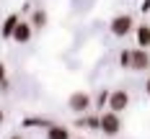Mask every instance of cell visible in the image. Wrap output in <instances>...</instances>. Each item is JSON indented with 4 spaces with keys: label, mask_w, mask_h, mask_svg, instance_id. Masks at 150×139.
<instances>
[{
    "label": "cell",
    "mask_w": 150,
    "mask_h": 139,
    "mask_svg": "<svg viewBox=\"0 0 150 139\" xmlns=\"http://www.w3.org/2000/svg\"><path fill=\"white\" fill-rule=\"evenodd\" d=\"M3 121H5V111L0 108V126H3Z\"/></svg>",
    "instance_id": "ac0fdd59"
},
{
    "label": "cell",
    "mask_w": 150,
    "mask_h": 139,
    "mask_svg": "<svg viewBox=\"0 0 150 139\" xmlns=\"http://www.w3.org/2000/svg\"><path fill=\"white\" fill-rule=\"evenodd\" d=\"M150 70V52L148 49H132V72Z\"/></svg>",
    "instance_id": "5b68a950"
},
{
    "label": "cell",
    "mask_w": 150,
    "mask_h": 139,
    "mask_svg": "<svg viewBox=\"0 0 150 139\" xmlns=\"http://www.w3.org/2000/svg\"><path fill=\"white\" fill-rule=\"evenodd\" d=\"M135 36H137V46L140 49H150V26L148 23L135 26Z\"/></svg>",
    "instance_id": "ba28073f"
},
{
    "label": "cell",
    "mask_w": 150,
    "mask_h": 139,
    "mask_svg": "<svg viewBox=\"0 0 150 139\" xmlns=\"http://www.w3.org/2000/svg\"><path fill=\"white\" fill-rule=\"evenodd\" d=\"M18 23H21V18H18V13H11L8 18H5V21H3V26H0V36H3V39H11Z\"/></svg>",
    "instance_id": "52a82bcc"
},
{
    "label": "cell",
    "mask_w": 150,
    "mask_h": 139,
    "mask_svg": "<svg viewBox=\"0 0 150 139\" xmlns=\"http://www.w3.org/2000/svg\"><path fill=\"white\" fill-rule=\"evenodd\" d=\"M109 95H111V90H98V95H96V106L98 108H104V106H109Z\"/></svg>",
    "instance_id": "5bb4252c"
},
{
    "label": "cell",
    "mask_w": 150,
    "mask_h": 139,
    "mask_svg": "<svg viewBox=\"0 0 150 139\" xmlns=\"http://www.w3.org/2000/svg\"><path fill=\"white\" fill-rule=\"evenodd\" d=\"M91 106H93V98H91L86 90H75V93H70V98H67V108H70L73 113H78V116L91 113Z\"/></svg>",
    "instance_id": "6da1fadb"
},
{
    "label": "cell",
    "mask_w": 150,
    "mask_h": 139,
    "mask_svg": "<svg viewBox=\"0 0 150 139\" xmlns=\"http://www.w3.org/2000/svg\"><path fill=\"white\" fill-rule=\"evenodd\" d=\"M101 116V126H98V131L106 134V137H117L122 131V119L117 113H111V111H104V113H98Z\"/></svg>",
    "instance_id": "3957f363"
},
{
    "label": "cell",
    "mask_w": 150,
    "mask_h": 139,
    "mask_svg": "<svg viewBox=\"0 0 150 139\" xmlns=\"http://www.w3.org/2000/svg\"><path fill=\"white\" fill-rule=\"evenodd\" d=\"M8 88H11V82H8V80H3V82H0V90L8 93Z\"/></svg>",
    "instance_id": "e0dca14e"
},
{
    "label": "cell",
    "mask_w": 150,
    "mask_h": 139,
    "mask_svg": "<svg viewBox=\"0 0 150 139\" xmlns=\"http://www.w3.org/2000/svg\"><path fill=\"white\" fill-rule=\"evenodd\" d=\"M23 126H39V129H49V126H52V124L47 121V119H26V121H23Z\"/></svg>",
    "instance_id": "4fadbf2b"
},
{
    "label": "cell",
    "mask_w": 150,
    "mask_h": 139,
    "mask_svg": "<svg viewBox=\"0 0 150 139\" xmlns=\"http://www.w3.org/2000/svg\"><path fill=\"white\" fill-rule=\"evenodd\" d=\"M75 139H86V137H75Z\"/></svg>",
    "instance_id": "44dd1931"
},
{
    "label": "cell",
    "mask_w": 150,
    "mask_h": 139,
    "mask_svg": "<svg viewBox=\"0 0 150 139\" xmlns=\"http://www.w3.org/2000/svg\"><path fill=\"white\" fill-rule=\"evenodd\" d=\"M132 29H135V18L129 13H119V15H114V18L109 21V31H111V36H117V39H124Z\"/></svg>",
    "instance_id": "7a4b0ae2"
},
{
    "label": "cell",
    "mask_w": 150,
    "mask_h": 139,
    "mask_svg": "<svg viewBox=\"0 0 150 139\" xmlns=\"http://www.w3.org/2000/svg\"><path fill=\"white\" fill-rule=\"evenodd\" d=\"M140 10H142V13H150V0H142V3H140Z\"/></svg>",
    "instance_id": "2e32d148"
},
{
    "label": "cell",
    "mask_w": 150,
    "mask_h": 139,
    "mask_svg": "<svg viewBox=\"0 0 150 139\" xmlns=\"http://www.w3.org/2000/svg\"><path fill=\"white\" fill-rule=\"evenodd\" d=\"M145 93L150 95V77H148V82H145Z\"/></svg>",
    "instance_id": "d6986e66"
},
{
    "label": "cell",
    "mask_w": 150,
    "mask_h": 139,
    "mask_svg": "<svg viewBox=\"0 0 150 139\" xmlns=\"http://www.w3.org/2000/svg\"><path fill=\"white\" fill-rule=\"evenodd\" d=\"M78 126H88L91 131H98V126H101V116H98V113H86V116H78Z\"/></svg>",
    "instance_id": "30bf717a"
},
{
    "label": "cell",
    "mask_w": 150,
    "mask_h": 139,
    "mask_svg": "<svg viewBox=\"0 0 150 139\" xmlns=\"http://www.w3.org/2000/svg\"><path fill=\"white\" fill-rule=\"evenodd\" d=\"M31 36H34V29H31V23H29V21H21V23L16 26V31H13V36H11V39H13L16 44H29Z\"/></svg>",
    "instance_id": "8992f818"
},
{
    "label": "cell",
    "mask_w": 150,
    "mask_h": 139,
    "mask_svg": "<svg viewBox=\"0 0 150 139\" xmlns=\"http://www.w3.org/2000/svg\"><path fill=\"white\" fill-rule=\"evenodd\" d=\"M8 139H23V137H21V134H13V137H8Z\"/></svg>",
    "instance_id": "ffe728a7"
},
{
    "label": "cell",
    "mask_w": 150,
    "mask_h": 139,
    "mask_svg": "<svg viewBox=\"0 0 150 139\" xmlns=\"http://www.w3.org/2000/svg\"><path fill=\"white\" fill-rule=\"evenodd\" d=\"M127 108H129V93L127 90H111V95H109V111L119 116Z\"/></svg>",
    "instance_id": "277c9868"
},
{
    "label": "cell",
    "mask_w": 150,
    "mask_h": 139,
    "mask_svg": "<svg viewBox=\"0 0 150 139\" xmlns=\"http://www.w3.org/2000/svg\"><path fill=\"white\" fill-rule=\"evenodd\" d=\"M47 21H49V15H47V10L44 8H36L34 10V15H31V29L34 31H44V26H47Z\"/></svg>",
    "instance_id": "9c48e42d"
},
{
    "label": "cell",
    "mask_w": 150,
    "mask_h": 139,
    "mask_svg": "<svg viewBox=\"0 0 150 139\" xmlns=\"http://www.w3.org/2000/svg\"><path fill=\"white\" fill-rule=\"evenodd\" d=\"M44 134H47V139H73L70 131H67V126H60V124H52Z\"/></svg>",
    "instance_id": "8fae6325"
},
{
    "label": "cell",
    "mask_w": 150,
    "mask_h": 139,
    "mask_svg": "<svg viewBox=\"0 0 150 139\" xmlns=\"http://www.w3.org/2000/svg\"><path fill=\"white\" fill-rule=\"evenodd\" d=\"M8 80V70H5V62H0V82Z\"/></svg>",
    "instance_id": "9a60e30c"
},
{
    "label": "cell",
    "mask_w": 150,
    "mask_h": 139,
    "mask_svg": "<svg viewBox=\"0 0 150 139\" xmlns=\"http://www.w3.org/2000/svg\"><path fill=\"white\" fill-rule=\"evenodd\" d=\"M119 64L124 70H132V49H122L119 52Z\"/></svg>",
    "instance_id": "7c38bea8"
}]
</instances>
